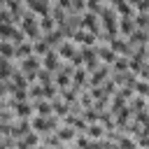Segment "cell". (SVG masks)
Here are the masks:
<instances>
[{
  "instance_id": "1",
  "label": "cell",
  "mask_w": 149,
  "mask_h": 149,
  "mask_svg": "<svg viewBox=\"0 0 149 149\" xmlns=\"http://www.w3.org/2000/svg\"><path fill=\"white\" fill-rule=\"evenodd\" d=\"M30 121H33V130H37L40 135L54 133V130L63 123V119H61V116H56V114H49V116H44V114H35Z\"/></svg>"
},
{
  "instance_id": "2",
  "label": "cell",
  "mask_w": 149,
  "mask_h": 149,
  "mask_svg": "<svg viewBox=\"0 0 149 149\" xmlns=\"http://www.w3.org/2000/svg\"><path fill=\"white\" fill-rule=\"evenodd\" d=\"M109 77H112V65H107V63H100V65H98L95 70H91V74H88V88L105 84Z\"/></svg>"
},
{
  "instance_id": "3",
  "label": "cell",
  "mask_w": 149,
  "mask_h": 149,
  "mask_svg": "<svg viewBox=\"0 0 149 149\" xmlns=\"http://www.w3.org/2000/svg\"><path fill=\"white\" fill-rule=\"evenodd\" d=\"M81 28H86V30H91V33L100 35V33H102V21H100V14H98V12L86 9V12L81 14Z\"/></svg>"
},
{
  "instance_id": "4",
  "label": "cell",
  "mask_w": 149,
  "mask_h": 149,
  "mask_svg": "<svg viewBox=\"0 0 149 149\" xmlns=\"http://www.w3.org/2000/svg\"><path fill=\"white\" fill-rule=\"evenodd\" d=\"M70 40L77 42L79 47H93V44H98V35L91 33V30H86V28H77L74 35H72Z\"/></svg>"
},
{
  "instance_id": "5",
  "label": "cell",
  "mask_w": 149,
  "mask_h": 149,
  "mask_svg": "<svg viewBox=\"0 0 149 149\" xmlns=\"http://www.w3.org/2000/svg\"><path fill=\"white\" fill-rule=\"evenodd\" d=\"M63 65H65V61H63V56H61L56 49H51L49 54L42 56V68H47V70H51V72H58Z\"/></svg>"
},
{
  "instance_id": "6",
  "label": "cell",
  "mask_w": 149,
  "mask_h": 149,
  "mask_svg": "<svg viewBox=\"0 0 149 149\" xmlns=\"http://www.w3.org/2000/svg\"><path fill=\"white\" fill-rule=\"evenodd\" d=\"M19 68L28 74V72H37L40 68H42V56H37V54H30V56H26V58H21L19 61Z\"/></svg>"
},
{
  "instance_id": "7",
  "label": "cell",
  "mask_w": 149,
  "mask_h": 149,
  "mask_svg": "<svg viewBox=\"0 0 149 149\" xmlns=\"http://www.w3.org/2000/svg\"><path fill=\"white\" fill-rule=\"evenodd\" d=\"M88 68L86 65H77L74 72H72V84L79 86V88H88Z\"/></svg>"
},
{
  "instance_id": "8",
  "label": "cell",
  "mask_w": 149,
  "mask_h": 149,
  "mask_svg": "<svg viewBox=\"0 0 149 149\" xmlns=\"http://www.w3.org/2000/svg\"><path fill=\"white\" fill-rule=\"evenodd\" d=\"M26 5L37 16H44V14H51V5L54 2H49V0H26Z\"/></svg>"
},
{
  "instance_id": "9",
  "label": "cell",
  "mask_w": 149,
  "mask_h": 149,
  "mask_svg": "<svg viewBox=\"0 0 149 149\" xmlns=\"http://www.w3.org/2000/svg\"><path fill=\"white\" fill-rule=\"evenodd\" d=\"M56 133H58V137L63 140V142H68V147L72 144V140L79 135V130L74 128V126H70V123H61L58 128H56Z\"/></svg>"
},
{
  "instance_id": "10",
  "label": "cell",
  "mask_w": 149,
  "mask_h": 149,
  "mask_svg": "<svg viewBox=\"0 0 149 149\" xmlns=\"http://www.w3.org/2000/svg\"><path fill=\"white\" fill-rule=\"evenodd\" d=\"M137 30V23H135V16H119V35L128 37L130 33Z\"/></svg>"
},
{
  "instance_id": "11",
  "label": "cell",
  "mask_w": 149,
  "mask_h": 149,
  "mask_svg": "<svg viewBox=\"0 0 149 149\" xmlns=\"http://www.w3.org/2000/svg\"><path fill=\"white\" fill-rule=\"evenodd\" d=\"M95 47H98V56H100V61L107 63V65H114V61L119 58V54H116L109 44H95Z\"/></svg>"
},
{
  "instance_id": "12",
  "label": "cell",
  "mask_w": 149,
  "mask_h": 149,
  "mask_svg": "<svg viewBox=\"0 0 149 149\" xmlns=\"http://www.w3.org/2000/svg\"><path fill=\"white\" fill-rule=\"evenodd\" d=\"M128 42H130L133 49L140 47V44H149V30H147V28H137L135 33L128 35Z\"/></svg>"
},
{
  "instance_id": "13",
  "label": "cell",
  "mask_w": 149,
  "mask_h": 149,
  "mask_svg": "<svg viewBox=\"0 0 149 149\" xmlns=\"http://www.w3.org/2000/svg\"><path fill=\"white\" fill-rule=\"evenodd\" d=\"M109 5L119 12V16H135V12H137L128 0H109Z\"/></svg>"
},
{
  "instance_id": "14",
  "label": "cell",
  "mask_w": 149,
  "mask_h": 149,
  "mask_svg": "<svg viewBox=\"0 0 149 149\" xmlns=\"http://www.w3.org/2000/svg\"><path fill=\"white\" fill-rule=\"evenodd\" d=\"M44 40H47V42H49V44H51L54 49H58V47H61V44H63V42H65L68 37L63 35V30H61V28H54V30L44 33Z\"/></svg>"
},
{
  "instance_id": "15",
  "label": "cell",
  "mask_w": 149,
  "mask_h": 149,
  "mask_svg": "<svg viewBox=\"0 0 149 149\" xmlns=\"http://www.w3.org/2000/svg\"><path fill=\"white\" fill-rule=\"evenodd\" d=\"M30 54H35V42L33 40H26V42L16 44V61H21V58H26Z\"/></svg>"
},
{
  "instance_id": "16",
  "label": "cell",
  "mask_w": 149,
  "mask_h": 149,
  "mask_svg": "<svg viewBox=\"0 0 149 149\" xmlns=\"http://www.w3.org/2000/svg\"><path fill=\"white\" fill-rule=\"evenodd\" d=\"M0 51H2V61H16V44H14V42L2 40Z\"/></svg>"
},
{
  "instance_id": "17",
  "label": "cell",
  "mask_w": 149,
  "mask_h": 149,
  "mask_svg": "<svg viewBox=\"0 0 149 149\" xmlns=\"http://www.w3.org/2000/svg\"><path fill=\"white\" fill-rule=\"evenodd\" d=\"M28 95H30V100L35 102V100H42V98H47V88H44V84H40V81H33L30 86H28Z\"/></svg>"
},
{
  "instance_id": "18",
  "label": "cell",
  "mask_w": 149,
  "mask_h": 149,
  "mask_svg": "<svg viewBox=\"0 0 149 149\" xmlns=\"http://www.w3.org/2000/svg\"><path fill=\"white\" fill-rule=\"evenodd\" d=\"M35 114H44V116L54 114V105H51V100H49V98L35 100Z\"/></svg>"
},
{
  "instance_id": "19",
  "label": "cell",
  "mask_w": 149,
  "mask_h": 149,
  "mask_svg": "<svg viewBox=\"0 0 149 149\" xmlns=\"http://www.w3.org/2000/svg\"><path fill=\"white\" fill-rule=\"evenodd\" d=\"M40 28H42V33H49V30L58 28V23H56V19L51 14H44V16H40Z\"/></svg>"
},
{
  "instance_id": "20",
  "label": "cell",
  "mask_w": 149,
  "mask_h": 149,
  "mask_svg": "<svg viewBox=\"0 0 149 149\" xmlns=\"http://www.w3.org/2000/svg\"><path fill=\"white\" fill-rule=\"evenodd\" d=\"M130 70V56H119L112 65V72H126Z\"/></svg>"
},
{
  "instance_id": "21",
  "label": "cell",
  "mask_w": 149,
  "mask_h": 149,
  "mask_svg": "<svg viewBox=\"0 0 149 149\" xmlns=\"http://www.w3.org/2000/svg\"><path fill=\"white\" fill-rule=\"evenodd\" d=\"M130 107L137 112V109H147L149 107V100L144 98V95H140V93H135L133 98H130Z\"/></svg>"
},
{
  "instance_id": "22",
  "label": "cell",
  "mask_w": 149,
  "mask_h": 149,
  "mask_svg": "<svg viewBox=\"0 0 149 149\" xmlns=\"http://www.w3.org/2000/svg\"><path fill=\"white\" fill-rule=\"evenodd\" d=\"M51 49H54V47H51V44H49V42H47L44 37L35 42V54H37V56H44V54H49Z\"/></svg>"
},
{
  "instance_id": "23",
  "label": "cell",
  "mask_w": 149,
  "mask_h": 149,
  "mask_svg": "<svg viewBox=\"0 0 149 149\" xmlns=\"http://www.w3.org/2000/svg\"><path fill=\"white\" fill-rule=\"evenodd\" d=\"M135 23H137V28L149 30V12H135Z\"/></svg>"
},
{
  "instance_id": "24",
  "label": "cell",
  "mask_w": 149,
  "mask_h": 149,
  "mask_svg": "<svg viewBox=\"0 0 149 149\" xmlns=\"http://www.w3.org/2000/svg\"><path fill=\"white\" fill-rule=\"evenodd\" d=\"M102 7H105V0H86V9H91V12H98L100 14Z\"/></svg>"
},
{
  "instance_id": "25",
  "label": "cell",
  "mask_w": 149,
  "mask_h": 149,
  "mask_svg": "<svg viewBox=\"0 0 149 149\" xmlns=\"http://www.w3.org/2000/svg\"><path fill=\"white\" fill-rule=\"evenodd\" d=\"M137 77H140V79H147V81H149V61H147V63L142 65V70L137 72Z\"/></svg>"
}]
</instances>
